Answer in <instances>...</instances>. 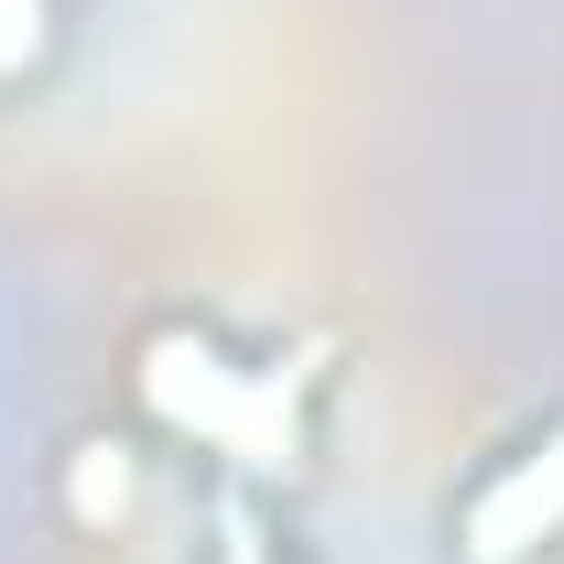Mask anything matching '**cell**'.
Segmentation results:
<instances>
[{"label": "cell", "instance_id": "obj_1", "mask_svg": "<svg viewBox=\"0 0 564 564\" xmlns=\"http://www.w3.org/2000/svg\"><path fill=\"white\" fill-rule=\"evenodd\" d=\"M543 543H564V423H543L489 489H467V510H456V554L467 564H532Z\"/></svg>", "mask_w": 564, "mask_h": 564}]
</instances>
